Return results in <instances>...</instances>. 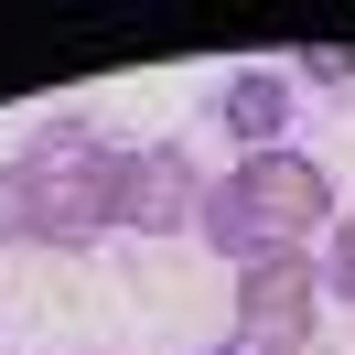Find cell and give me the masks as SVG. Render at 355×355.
I'll return each mask as SVG.
<instances>
[{
  "label": "cell",
  "instance_id": "obj_2",
  "mask_svg": "<svg viewBox=\"0 0 355 355\" xmlns=\"http://www.w3.org/2000/svg\"><path fill=\"white\" fill-rule=\"evenodd\" d=\"M237 345L248 355H312V323H323V269L312 248H269V259L237 269Z\"/></svg>",
  "mask_w": 355,
  "mask_h": 355
},
{
  "label": "cell",
  "instance_id": "obj_6",
  "mask_svg": "<svg viewBox=\"0 0 355 355\" xmlns=\"http://www.w3.org/2000/svg\"><path fill=\"white\" fill-rule=\"evenodd\" d=\"M97 151H108L97 119L54 108V119H33V130H22V151H11V162H22V173H76V162H97Z\"/></svg>",
  "mask_w": 355,
  "mask_h": 355
},
{
  "label": "cell",
  "instance_id": "obj_4",
  "mask_svg": "<svg viewBox=\"0 0 355 355\" xmlns=\"http://www.w3.org/2000/svg\"><path fill=\"white\" fill-rule=\"evenodd\" d=\"M22 183H33V216H44V248H97L119 226V151L76 162V173H22Z\"/></svg>",
  "mask_w": 355,
  "mask_h": 355
},
{
  "label": "cell",
  "instance_id": "obj_5",
  "mask_svg": "<svg viewBox=\"0 0 355 355\" xmlns=\"http://www.w3.org/2000/svg\"><path fill=\"white\" fill-rule=\"evenodd\" d=\"M291 97H302V87H291L280 65H237V76L216 87V130L237 140V162H259V151H291Z\"/></svg>",
  "mask_w": 355,
  "mask_h": 355
},
{
  "label": "cell",
  "instance_id": "obj_1",
  "mask_svg": "<svg viewBox=\"0 0 355 355\" xmlns=\"http://www.w3.org/2000/svg\"><path fill=\"white\" fill-rule=\"evenodd\" d=\"M334 216H345V194H334V173L312 151H259V162H237V173L205 194L194 237L216 248L226 269H248V259H269V248H323Z\"/></svg>",
  "mask_w": 355,
  "mask_h": 355
},
{
  "label": "cell",
  "instance_id": "obj_10",
  "mask_svg": "<svg viewBox=\"0 0 355 355\" xmlns=\"http://www.w3.org/2000/svg\"><path fill=\"white\" fill-rule=\"evenodd\" d=\"M205 355H248V345H237V334H226V345H205Z\"/></svg>",
  "mask_w": 355,
  "mask_h": 355
},
{
  "label": "cell",
  "instance_id": "obj_9",
  "mask_svg": "<svg viewBox=\"0 0 355 355\" xmlns=\"http://www.w3.org/2000/svg\"><path fill=\"white\" fill-rule=\"evenodd\" d=\"M280 76H291V87H355V44H302Z\"/></svg>",
  "mask_w": 355,
  "mask_h": 355
},
{
  "label": "cell",
  "instance_id": "obj_7",
  "mask_svg": "<svg viewBox=\"0 0 355 355\" xmlns=\"http://www.w3.org/2000/svg\"><path fill=\"white\" fill-rule=\"evenodd\" d=\"M312 269H323V291H334V302H355V205H345V216L323 226V248H312Z\"/></svg>",
  "mask_w": 355,
  "mask_h": 355
},
{
  "label": "cell",
  "instance_id": "obj_3",
  "mask_svg": "<svg viewBox=\"0 0 355 355\" xmlns=\"http://www.w3.org/2000/svg\"><path fill=\"white\" fill-rule=\"evenodd\" d=\"M205 194H216V173H205L183 140H140V151H119V226H130V237H194Z\"/></svg>",
  "mask_w": 355,
  "mask_h": 355
},
{
  "label": "cell",
  "instance_id": "obj_8",
  "mask_svg": "<svg viewBox=\"0 0 355 355\" xmlns=\"http://www.w3.org/2000/svg\"><path fill=\"white\" fill-rule=\"evenodd\" d=\"M0 248H44V216H33V183L0 162Z\"/></svg>",
  "mask_w": 355,
  "mask_h": 355
}]
</instances>
